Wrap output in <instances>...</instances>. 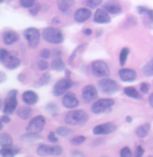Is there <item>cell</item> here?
I'll return each instance as SVG.
<instances>
[{"label":"cell","mask_w":153,"mask_h":157,"mask_svg":"<svg viewBox=\"0 0 153 157\" xmlns=\"http://www.w3.org/2000/svg\"><path fill=\"white\" fill-rule=\"evenodd\" d=\"M128 55H129V48L128 47H124V48L121 50V54H120V64H121L122 66L126 64Z\"/></svg>","instance_id":"cell-32"},{"label":"cell","mask_w":153,"mask_h":157,"mask_svg":"<svg viewBox=\"0 0 153 157\" xmlns=\"http://www.w3.org/2000/svg\"><path fill=\"white\" fill-rule=\"evenodd\" d=\"M84 35H86V36H90L91 34H92V30H91L90 29H84Z\"/></svg>","instance_id":"cell-46"},{"label":"cell","mask_w":153,"mask_h":157,"mask_svg":"<svg viewBox=\"0 0 153 157\" xmlns=\"http://www.w3.org/2000/svg\"><path fill=\"white\" fill-rule=\"evenodd\" d=\"M143 72H144L147 77H153V58L151 59V61H149V62L143 67Z\"/></svg>","instance_id":"cell-29"},{"label":"cell","mask_w":153,"mask_h":157,"mask_svg":"<svg viewBox=\"0 0 153 157\" xmlns=\"http://www.w3.org/2000/svg\"><path fill=\"white\" fill-rule=\"evenodd\" d=\"M62 105L64 106L65 108L73 109V108H76L79 106V100L76 98L75 93L67 92L62 100Z\"/></svg>","instance_id":"cell-15"},{"label":"cell","mask_w":153,"mask_h":157,"mask_svg":"<svg viewBox=\"0 0 153 157\" xmlns=\"http://www.w3.org/2000/svg\"><path fill=\"white\" fill-rule=\"evenodd\" d=\"M98 86L100 90L105 94H113L120 89V85L114 80L109 78H102L98 82Z\"/></svg>","instance_id":"cell-4"},{"label":"cell","mask_w":153,"mask_h":157,"mask_svg":"<svg viewBox=\"0 0 153 157\" xmlns=\"http://www.w3.org/2000/svg\"><path fill=\"white\" fill-rule=\"evenodd\" d=\"M88 113L85 110L76 109V110H71L66 113L64 121L70 126H82L88 121Z\"/></svg>","instance_id":"cell-1"},{"label":"cell","mask_w":153,"mask_h":157,"mask_svg":"<svg viewBox=\"0 0 153 157\" xmlns=\"http://www.w3.org/2000/svg\"><path fill=\"white\" fill-rule=\"evenodd\" d=\"M73 86V82L70 80L69 78H61L55 84L53 88V94L55 97H59L62 95L63 93H65L68 89H70Z\"/></svg>","instance_id":"cell-9"},{"label":"cell","mask_w":153,"mask_h":157,"mask_svg":"<svg viewBox=\"0 0 153 157\" xmlns=\"http://www.w3.org/2000/svg\"><path fill=\"white\" fill-rule=\"evenodd\" d=\"M45 123H46V121H45L44 116L37 115L36 117H34L32 121H29V126H27V128H26L27 132H30V133H40L43 130V128H44Z\"/></svg>","instance_id":"cell-11"},{"label":"cell","mask_w":153,"mask_h":157,"mask_svg":"<svg viewBox=\"0 0 153 157\" xmlns=\"http://www.w3.org/2000/svg\"><path fill=\"white\" fill-rule=\"evenodd\" d=\"M98 94H99L98 90H96V88L94 87V86L87 85L83 88L81 97H82L83 102L85 104H90V103H92L94 100L98 98Z\"/></svg>","instance_id":"cell-12"},{"label":"cell","mask_w":153,"mask_h":157,"mask_svg":"<svg viewBox=\"0 0 153 157\" xmlns=\"http://www.w3.org/2000/svg\"><path fill=\"white\" fill-rule=\"evenodd\" d=\"M0 77H1V78H0V83H3L4 80H6V75H4V73L0 72Z\"/></svg>","instance_id":"cell-47"},{"label":"cell","mask_w":153,"mask_h":157,"mask_svg":"<svg viewBox=\"0 0 153 157\" xmlns=\"http://www.w3.org/2000/svg\"><path fill=\"white\" fill-rule=\"evenodd\" d=\"M91 72L96 78H107L110 75V69L105 61L96 60L91 64Z\"/></svg>","instance_id":"cell-5"},{"label":"cell","mask_w":153,"mask_h":157,"mask_svg":"<svg viewBox=\"0 0 153 157\" xmlns=\"http://www.w3.org/2000/svg\"><path fill=\"white\" fill-rule=\"evenodd\" d=\"M35 3H36V0H20V6L22 7H26V9L34 6Z\"/></svg>","instance_id":"cell-35"},{"label":"cell","mask_w":153,"mask_h":157,"mask_svg":"<svg viewBox=\"0 0 153 157\" xmlns=\"http://www.w3.org/2000/svg\"><path fill=\"white\" fill-rule=\"evenodd\" d=\"M17 93L18 91L16 89H12L9 91L6 100H4V106H3V113L4 114H12L15 112L17 108Z\"/></svg>","instance_id":"cell-6"},{"label":"cell","mask_w":153,"mask_h":157,"mask_svg":"<svg viewBox=\"0 0 153 157\" xmlns=\"http://www.w3.org/2000/svg\"><path fill=\"white\" fill-rule=\"evenodd\" d=\"M0 61L7 69H16L20 66L21 61L15 54H11L6 49L1 48V55H0Z\"/></svg>","instance_id":"cell-3"},{"label":"cell","mask_w":153,"mask_h":157,"mask_svg":"<svg viewBox=\"0 0 153 157\" xmlns=\"http://www.w3.org/2000/svg\"><path fill=\"white\" fill-rule=\"evenodd\" d=\"M70 77V71L69 70H66V78H69Z\"/></svg>","instance_id":"cell-50"},{"label":"cell","mask_w":153,"mask_h":157,"mask_svg":"<svg viewBox=\"0 0 153 157\" xmlns=\"http://www.w3.org/2000/svg\"><path fill=\"white\" fill-rule=\"evenodd\" d=\"M21 139H22V140L32 143V141H36V140H39V139H41V136L38 135V133H30V132H29V133L24 134V135H22Z\"/></svg>","instance_id":"cell-28"},{"label":"cell","mask_w":153,"mask_h":157,"mask_svg":"<svg viewBox=\"0 0 153 157\" xmlns=\"http://www.w3.org/2000/svg\"><path fill=\"white\" fill-rule=\"evenodd\" d=\"M103 9H105L109 14H119V13L122 12V6L116 0H108L104 4Z\"/></svg>","instance_id":"cell-19"},{"label":"cell","mask_w":153,"mask_h":157,"mask_svg":"<svg viewBox=\"0 0 153 157\" xmlns=\"http://www.w3.org/2000/svg\"><path fill=\"white\" fill-rule=\"evenodd\" d=\"M42 37L47 43L50 44H60L64 40V36L63 33L61 32L59 29L56 27H46L43 29L42 32Z\"/></svg>","instance_id":"cell-2"},{"label":"cell","mask_w":153,"mask_h":157,"mask_svg":"<svg viewBox=\"0 0 153 157\" xmlns=\"http://www.w3.org/2000/svg\"><path fill=\"white\" fill-rule=\"evenodd\" d=\"M39 10H40V4H37V6H36V9L30 11V14H32V15H37V13H38Z\"/></svg>","instance_id":"cell-45"},{"label":"cell","mask_w":153,"mask_h":157,"mask_svg":"<svg viewBox=\"0 0 153 157\" xmlns=\"http://www.w3.org/2000/svg\"><path fill=\"white\" fill-rule=\"evenodd\" d=\"M139 88H141V92L142 93H147L148 91H149L150 86H149L148 83H142L141 86H139Z\"/></svg>","instance_id":"cell-42"},{"label":"cell","mask_w":153,"mask_h":157,"mask_svg":"<svg viewBox=\"0 0 153 157\" xmlns=\"http://www.w3.org/2000/svg\"><path fill=\"white\" fill-rule=\"evenodd\" d=\"M22 100H23V102L26 104V105H35L36 103L38 102V100H39V97H38V94L35 92V91L33 90H27L23 92V94H22Z\"/></svg>","instance_id":"cell-20"},{"label":"cell","mask_w":153,"mask_h":157,"mask_svg":"<svg viewBox=\"0 0 153 157\" xmlns=\"http://www.w3.org/2000/svg\"><path fill=\"white\" fill-rule=\"evenodd\" d=\"M116 130V125L112 121L104 123L93 128V134L96 135H106V134L113 133Z\"/></svg>","instance_id":"cell-13"},{"label":"cell","mask_w":153,"mask_h":157,"mask_svg":"<svg viewBox=\"0 0 153 157\" xmlns=\"http://www.w3.org/2000/svg\"><path fill=\"white\" fill-rule=\"evenodd\" d=\"M0 2H1V3H2V2H4V0H0Z\"/></svg>","instance_id":"cell-52"},{"label":"cell","mask_w":153,"mask_h":157,"mask_svg":"<svg viewBox=\"0 0 153 157\" xmlns=\"http://www.w3.org/2000/svg\"><path fill=\"white\" fill-rule=\"evenodd\" d=\"M119 77L123 82H133L136 78V71L131 68H122L119 70Z\"/></svg>","instance_id":"cell-14"},{"label":"cell","mask_w":153,"mask_h":157,"mask_svg":"<svg viewBox=\"0 0 153 157\" xmlns=\"http://www.w3.org/2000/svg\"><path fill=\"white\" fill-rule=\"evenodd\" d=\"M91 11L88 9H85V7H82V9L76 10L75 13V21L78 22V23H83V22L87 21V20L91 17Z\"/></svg>","instance_id":"cell-17"},{"label":"cell","mask_w":153,"mask_h":157,"mask_svg":"<svg viewBox=\"0 0 153 157\" xmlns=\"http://www.w3.org/2000/svg\"><path fill=\"white\" fill-rule=\"evenodd\" d=\"M2 40H3L4 44L12 45L19 40V35H18V33H16L15 30H12V29L6 30V32L3 33V36H2Z\"/></svg>","instance_id":"cell-18"},{"label":"cell","mask_w":153,"mask_h":157,"mask_svg":"<svg viewBox=\"0 0 153 157\" xmlns=\"http://www.w3.org/2000/svg\"><path fill=\"white\" fill-rule=\"evenodd\" d=\"M103 2V0H86V4L89 7H98L99 6H101V3Z\"/></svg>","instance_id":"cell-36"},{"label":"cell","mask_w":153,"mask_h":157,"mask_svg":"<svg viewBox=\"0 0 153 157\" xmlns=\"http://www.w3.org/2000/svg\"><path fill=\"white\" fill-rule=\"evenodd\" d=\"M120 155H121L122 157H131L132 156V152H131V150H130V148H128V147H124V148L121 150Z\"/></svg>","instance_id":"cell-37"},{"label":"cell","mask_w":153,"mask_h":157,"mask_svg":"<svg viewBox=\"0 0 153 157\" xmlns=\"http://www.w3.org/2000/svg\"><path fill=\"white\" fill-rule=\"evenodd\" d=\"M127 121H128V123H130V121H131V117H130V116H128V117H127Z\"/></svg>","instance_id":"cell-51"},{"label":"cell","mask_w":153,"mask_h":157,"mask_svg":"<svg viewBox=\"0 0 153 157\" xmlns=\"http://www.w3.org/2000/svg\"><path fill=\"white\" fill-rule=\"evenodd\" d=\"M63 149L60 146L40 145L37 149V153L40 156H59L62 154Z\"/></svg>","instance_id":"cell-10"},{"label":"cell","mask_w":153,"mask_h":157,"mask_svg":"<svg viewBox=\"0 0 153 157\" xmlns=\"http://www.w3.org/2000/svg\"><path fill=\"white\" fill-rule=\"evenodd\" d=\"M56 133H57L59 136L65 137V136H67V135H69V134L73 133V131L71 130V129L67 128V127H59V128H57V130H56Z\"/></svg>","instance_id":"cell-33"},{"label":"cell","mask_w":153,"mask_h":157,"mask_svg":"<svg viewBox=\"0 0 153 157\" xmlns=\"http://www.w3.org/2000/svg\"><path fill=\"white\" fill-rule=\"evenodd\" d=\"M50 78H50L49 73H44V75H42V77L37 81V84H36V86H37V87H40V86L47 85L48 83H49Z\"/></svg>","instance_id":"cell-31"},{"label":"cell","mask_w":153,"mask_h":157,"mask_svg":"<svg viewBox=\"0 0 153 157\" xmlns=\"http://www.w3.org/2000/svg\"><path fill=\"white\" fill-rule=\"evenodd\" d=\"M149 104H150V106L153 108V93L149 97Z\"/></svg>","instance_id":"cell-48"},{"label":"cell","mask_w":153,"mask_h":157,"mask_svg":"<svg viewBox=\"0 0 153 157\" xmlns=\"http://www.w3.org/2000/svg\"><path fill=\"white\" fill-rule=\"evenodd\" d=\"M93 21L96 23H109L111 21L109 13L105 9H98L93 15Z\"/></svg>","instance_id":"cell-16"},{"label":"cell","mask_w":153,"mask_h":157,"mask_svg":"<svg viewBox=\"0 0 153 157\" xmlns=\"http://www.w3.org/2000/svg\"><path fill=\"white\" fill-rule=\"evenodd\" d=\"M48 67H49V65H48V63L45 61V59L43 60H40L39 62H38V68H39L40 70H46L48 69Z\"/></svg>","instance_id":"cell-38"},{"label":"cell","mask_w":153,"mask_h":157,"mask_svg":"<svg viewBox=\"0 0 153 157\" xmlns=\"http://www.w3.org/2000/svg\"><path fill=\"white\" fill-rule=\"evenodd\" d=\"M143 154H144V149H143L142 146H139V147H137V149H136V154H135V155L137 157H141V156H143Z\"/></svg>","instance_id":"cell-43"},{"label":"cell","mask_w":153,"mask_h":157,"mask_svg":"<svg viewBox=\"0 0 153 157\" xmlns=\"http://www.w3.org/2000/svg\"><path fill=\"white\" fill-rule=\"evenodd\" d=\"M29 105L27 106H22V107H20L19 109L17 110V114L19 116L20 118H22V120H27V118L29 117L30 115H32V109L29 107Z\"/></svg>","instance_id":"cell-24"},{"label":"cell","mask_w":153,"mask_h":157,"mask_svg":"<svg viewBox=\"0 0 153 157\" xmlns=\"http://www.w3.org/2000/svg\"><path fill=\"white\" fill-rule=\"evenodd\" d=\"M137 12H139L141 15H148L149 19L153 22V10L148 9V7H146V6H137Z\"/></svg>","instance_id":"cell-30"},{"label":"cell","mask_w":153,"mask_h":157,"mask_svg":"<svg viewBox=\"0 0 153 157\" xmlns=\"http://www.w3.org/2000/svg\"><path fill=\"white\" fill-rule=\"evenodd\" d=\"M56 132H50L49 134H48V136H47V138H48V141H50V143H53V144H56L58 141V137L56 136Z\"/></svg>","instance_id":"cell-41"},{"label":"cell","mask_w":153,"mask_h":157,"mask_svg":"<svg viewBox=\"0 0 153 157\" xmlns=\"http://www.w3.org/2000/svg\"><path fill=\"white\" fill-rule=\"evenodd\" d=\"M113 105H114V101L112 98H100V100H96V102L92 103L91 111L93 113H96V114H100V113H103L107 111Z\"/></svg>","instance_id":"cell-8"},{"label":"cell","mask_w":153,"mask_h":157,"mask_svg":"<svg viewBox=\"0 0 153 157\" xmlns=\"http://www.w3.org/2000/svg\"><path fill=\"white\" fill-rule=\"evenodd\" d=\"M0 145L1 147H6L13 145V138L9 133H2L0 136Z\"/></svg>","instance_id":"cell-27"},{"label":"cell","mask_w":153,"mask_h":157,"mask_svg":"<svg viewBox=\"0 0 153 157\" xmlns=\"http://www.w3.org/2000/svg\"><path fill=\"white\" fill-rule=\"evenodd\" d=\"M83 153H80V152H73V156H83Z\"/></svg>","instance_id":"cell-49"},{"label":"cell","mask_w":153,"mask_h":157,"mask_svg":"<svg viewBox=\"0 0 153 157\" xmlns=\"http://www.w3.org/2000/svg\"><path fill=\"white\" fill-rule=\"evenodd\" d=\"M124 93L129 98H135V100H141L142 98V95L139 93L134 87H126L124 88Z\"/></svg>","instance_id":"cell-26"},{"label":"cell","mask_w":153,"mask_h":157,"mask_svg":"<svg viewBox=\"0 0 153 157\" xmlns=\"http://www.w3.org/2000/svg\"><path fill=\"white\" fill-rule=\"evenodd\" d=\"M19 153V149L16 148V147L11 146H6V147H1V150H0V154L2 156H15L16 154Z\"/></svg>","instance_id":"cell-22"},{"label":"cell","mask_w":153,"mask_h":157,"mask_svg":"<svg viewBox=\"0 0 153 157\" xmlns=\"http://www.w3.org/2000/svg\"><path fill=\"white\" fill-rule=\"evenodd\" d=\"M23 36L27 41L29 46L32 47V48H35L39 44L41 34H40L39 29H36V27H29L23 32Z\"/></svg>","instance_id":"cell-7"},{"label":"cell","mask_w":153,"mask_h":157,"mask_svg":"<svg viewBox=\"0 0 153 157\" xmlns=\"http://www.w3.org/2000/svg\"><path fill=\"white\" fill-rule=\"evenodd\" d=\"M50 67L56 71H62L65 68V63L63 62V60L59 57H56V59H53L50 63Z\"/></svg>","instance_id":"cell-25"},{"label":"cell","mask_w":153,"mask_h":157,"mask_svg":"<svg viewBox=\"0 0 153 157\" xmlns=\"http://www.w3.org/2000/svg\"><path fill=\"white\" fill-rule=\"evenodd\" d=\"M57 6L61 12L66 13L75 6V0H57Z\"/></svg>","instance_id":"cell-21"},{"label":"cell","mask_w":153,"mask_h":157,"mask_svg":"<svg viewBox=\"0 0 153 157\" xmlns=\"http://www.w3.org/2000/svg\"><path fill=\"white\" fill-rule=\"evenodd\" d=\"M86 140V137L83 135H79V136H76V137L71 138L70 143L73 144V145H76V146H79V145H82L84 141Z\"/></svg>","instance_id":"cell-34"},{"label":"cell","mask_w":153,"mask_h":157,"mask_svg":"<svg viewBox=\"0 0 153 157\" xmlns=\"http://www.w3.org/2000/svg\"><path fill=\"white\" fill-rule=\"evenodd\" d=\"M45 108H46V110L48 111V112H50V113H53V112H56V111H58V106L56 105L55 103L47 104Z\"/></svg>","instance_id":"cell-39"},{"label":"cell","mask_w":153,"mask_h":157,"mask_svg":"<svg viewBox=\"0 0 153 157\" xmlns=\"http://www.w3.org/2000/svg\"><path fill=\"white\" fill-rule=\"evenodd\" d=\"M40 57L43 58V59H48L50 57V50L48 48H44L40 52Z\"/></svg>","instance_id":"cell-40"},{"label":"cell","mask_w":153,"mask_h":157,"mask_svg":"<svg viewBox=\"0 0 153 157\" xmlns=\"http://www.w3.org/2000/svg\"><path fill=\"white\" fill-rule=\"evenodd\" d=\"M149 131H150V124H144V125H141L136 128L135 134H136L137 137L144 138L148 135Z\"/></svg>","instance_id":"cell-23"},{"label":"cell","mask_w":153,"mask_h":157,"mask_svg":"<svg viewBox=\"0 0 153 157\" xmlns=\"http://www.w3.org/2000/svg\"><path fill=\"white\" fill-rule=\"evenodd\" d=\"M10 121H11V118L6 115H3V116H1V123H3V124H9Z\"/></svg>","instance_id":"cell-44"}]
</instances>
